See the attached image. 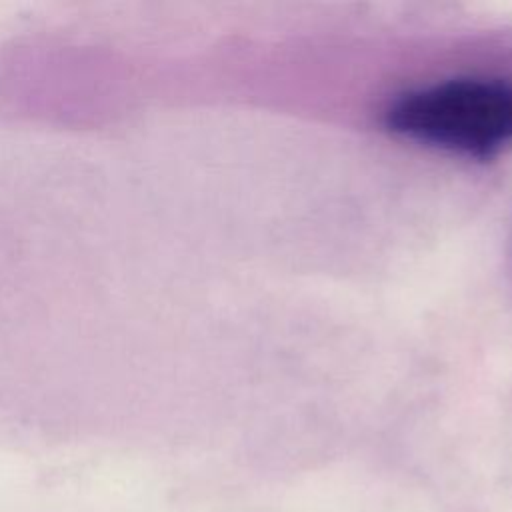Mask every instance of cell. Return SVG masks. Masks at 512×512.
<instances>
[{
	"label": "cell",
	"mask_w": 512,
	"mask_h": 512,
	"mask_svg": "<svg viewBox=\"0 0 512 512\" xmlns=\"http://www.w3.org/2000/svg\"><path fill=\"white\" fill-rule=\"evenodd\" d=\"M384 120L406 140L490 158L512 146V80L460 76L418 86L394 98Z\"/></svg>",
	"instance_id": "obj_1"
}]
</instances>
